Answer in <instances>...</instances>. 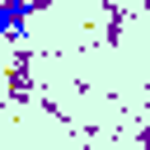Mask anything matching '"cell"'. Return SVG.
Segmentation results:
<instances>
[{"mask_svg": "<svg viewBox=\"0 0 150 150\" xmlns=\"http://www.w3.org/2000/svg\"><path fill=\"white\" fill-rule=\"evenodd\" d=\"M33 5H19V0H5L0 5V38H19V28L28 23Z\"/></svg>", "mask_w": 150, "mask_h": 150, "instance_id": "obj_1", "label": "cell"}]
</instances>
